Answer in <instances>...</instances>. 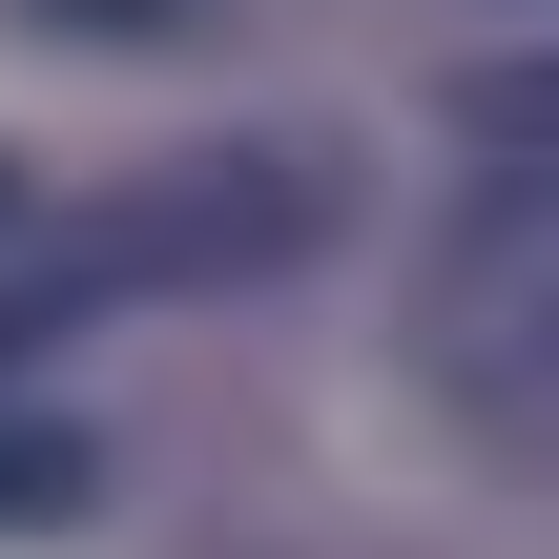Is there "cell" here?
<instances>
[{"label":"cell","mask_w":559,"mask_h":559,"mask_svg":"<svg viewBox=\"0 0 559 559\" xmlns=\"http://www.w3.org/2000/svg\"><path fill=\"white\" fill-rule=\"evenodd\" d=\"M477 145H498V166H559V41H539V62H498V83H477Z\"/></svg>","instance_id":"6da1fadb"},{"label":"cell","mask_w":559,"mask_h":559,"mask_svg":"<svg viewBox=\"0 0 559 559\" xmlns=\"http://www.w3.org/2000/svg\"><path fill=\"white\" fill-rule=\"evenodd\" d=\"M0 207H21V187H0Z\"/></svg>","instance_id":"7a4b0ae2"}]
</instances>
